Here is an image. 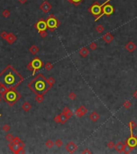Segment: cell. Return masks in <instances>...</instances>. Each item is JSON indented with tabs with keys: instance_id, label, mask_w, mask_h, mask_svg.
Here are the masks:
<instances>
[{
	"instance_id": "obj_1",
	"label": "cell",
	"mask_w": 137,
	"mask_h": 154,
	"mask_svg": "<svg viewBox=\"0 0 137 154\" xmlns=\"http://www.w3.org/2000/svg\"><path fill=\"white\" fill-rule=\"evenodd\" d=\"M23 81V77L19 74L12 65H8L0 73V84L7 88H15Z\"/></svg>"
},
{
	"instance_id": "obj_2",
	"label": "cell",
	"mask_w": 137,
	"mask_h": 154,
	"mask_svg": "<svg viewBox=\"0 0 137 154\" xmlns=\"http://www.w3.org/2000/svg\"><path fill=\"white\" fill-rule=\"evenodd\" d=\"M28 88L35 94H43L45 95L50 89L47 84V78L43 74H38L35 78L28 84Z\"/></svg>"
},
{
	"instance_id": "obj_3",
	"label": "cell",
	"mask_w": 137,
	"mask_h": 154,
	"mask_svg": "<svg viewBox=\"0 0 137 154\" xmlns=\"http://www.w3.org/2000/svg\"><path fill=\"white\" fill-rule=\"evenodd\" d=\"M1 96L9 106H14L22 97L21 94L16 91L15 88H10L4 94L1 95Z\"/></svg>"
},
{
	"instance_id": "obj_4",
	"label": "cell",
	"mask_w": 137,
	"mask_h": 154,
	"mask_svg": "<svg viewBox=\"0 0 137 154\" xmlns=\"http://www.w3.org/2000/svg\"><path fill=\"white\" fill-rule=\"evenodd\" d=\"M111 0H107V1H105V3H102V4H99L98 2L95 1V3H93L92 5L90 7H88V11H89L90 13H91V15L95 17V18H98V17L101 14H102V11H103V7H104V6L106 4V3H109Z\"/></svg>"
},
{
	"instance_id": "obj_5",
	"label": "cell",
	"mask_w": 137,
	"mask_h": 154,
	"mask_svg": "<svg viewBox=\"0 0 137 154\" xmlns=\"http://www.w3.org/2000/svg\"><path fill=\"white\" fill-rule=\"evenodd\" d=\"M43 66H44V64H43V61L41 60L39 57H35L30 62L29 64H28L27 67L30 71H32L33 75H35L37 71L40 70Z\"/></svg>"
},
{
	"instance_id": "obj_6",
	"label": "cell",
	"mask_w": 137,
	"mask_h": 154,
	"mask_svg": "<svg viewBox=\"0 0 137 154\" xmlns=\"http://www.w3.org/2000/svg\"><path fill=\"white\" fill-rule=\"evenodd\" d=\"M46 22L47 25V29L51 32L60 26V21L54 15H50L48 16V18L46 19Z\"/></svg>"
},
{
	"instance_id": "obj_7",
	"label": "cell",
	"mask_w": 137,
	"mask_h": 154,
	"mask_svg": "<svg viewBox=\"0 0 137 154\" xmlns=\"http://www.w3.org/2000/svg\"><path fill=\"white\" fill-rule=\"evenodd\" d=\"M114 12H115V8H114L113 6L109 4V3H106V4L104 6V7H103L102 14H101L98 17V18H95V21H98L99 18H100L102 16H104V15H106V16H110V15H112L113 14Z\"/></svg>"
},
{
	"instance_id": "obj_8",
	"label": "cell",
	"mask_w": 137,
	"mask_h": 154,
	"mask_svg": "<svg viewBox=\"0 0 137 154\" xmlns=\"http://www.w3.org/2000/svg\"><path fill=\"white\" fill-rule=\"evenodd\" d=\"M8 147L11 151H12L13 153L15 154L25 153V151H24V147H22L19 144L14 143L13 141H10V143L8 144Z\"/></svg>"
},
{
	"instance_id": "obj_9",
	"label": "cell",
	"mask_w": 137,
	"mask_h": 154,
	"mask_svg": "<svg viewBox=\"0 0 137 154\" xmlns=\"http://www.w3.org/2000/svg\"><path fill=\"white\" fill-rule=\"evenodd\" d=\"M35 29L38 31V32H41V31H46L47 29V22L46 20L43 19V18H40L36 23L35 24Z\"/></svg>"
},
{
	"instance_id": "obj_10",
	"label": "cell",
	"mask_w": 137,
	"mask_h": 154,
	"mask_svg": "<svg viewBox=\"0 0 137 154\" xmlns=\"http://www.w3.org/2000/svg\"><path fill=\"white\" fill-rule=\"evenodd\" d=\"M128 146H130L131 148H132L133 149L136 147H137V137L136 136H134V135H131V136L129 138L127 139L126 143Z\"/></svg>"
},
{
	"instance_id": "obj_11",
	"label": "cell",
	"mask_w": 137,
	"mask_h": 154,
	"mask_svg": "<svg viewBox=\"0 0 137 154\" xmlns=\"http://www.w3.org/2000/svg\"><path fill=\"white\" fill-rule=\"evenodd\" d=\"M65 149H66V150L69 153H76L77 151V149H78V146L76 145L75 142L69 141L68 143L67 144Z\"/></svg>"
},
{
	"instance_id": "obj_12",
	"label": "cell",
	"mask_w": 137,
	"mask_h": 154,
	"mask_svg": "<svg viewBox=\"0 0 137 154\" xmlns=\"http://www.w3.org/2000/svg\"><path fill=\"white\" fill-rule=\"evenodd\" d=\"M39 8L40 10L44 13H48L49 11L52 9L51 4H50L48 1H44L42 3V4L39 6Z\"/></svg>"
},
{
	"instance_id": "obj_13",
	"label": "cell",
	"mask_w": 137,
	"mask_h": 154,
	"mask_svg": "<svg viewBox=\"0 0 137 154\" xmlns=\"http://www.w3.org/2000/svg\"><path fill=\"white\" fill-rule=\"evenodd\" d=\"M125 48H126V50L127 51L132 53V52L135 51V50L136 49V45L132 41H129L126 44V46H125Z\"/></svg>"
},
{
	"instance_id": "obj_14",
	"label": "cell",
	"mask_w": 137,
	"mask_h": 154,
	"mask_svg": "<svg viewBox=\"0 0 137 154\" xmlns=\"http://www.w3.org/2000/svg\"><path fill=\"white\" fill-rule=\"evenodd\" d=\"M114 149H115V151L118 152L119 153H123V149H124V144H123L122 141L117 142V143L115 144V147H114Z\"/></svg>"
},
{
	"instance_id": "obj_15",
	"label": "cell",
	"mask_w": 137,
	"mask_h": 154,
	"mask_svg": "<svg viewBox=\"0 0 137 154\" xmlns=\"http://www.w3.org/2000/svg\"><path fill=\"white\" fill-rule=\"evenodd\" d=\"M113 39H114V36L110 32L106 33L104 36H103V40H104L106 44H110V43H112V41H113Z\"/></svg>"
},
{
	"instance_id": "obj_16",
	"label": "cell",
	"mask_w": 137,
	"mask_h": 154,
	"mask_svg": "<svg viewBox=\"0 0 137 154\" xmlns=\"http://www.w3.org/2000/svg\"><path fill=\"white\" fill-rule=\"evenodd\" d=\"M17 37L14 35L13 33H8L7 38H6V41L9 44H13L16 41Z\"/></svg>"
},
{
	"instance_id": "obj_17",
	"label": "cell",
	"mask_w": 137,
	"mask_h": 154,
	"mask_svg": "<svg viewBox=\"0 0 137 154\" xmlns=\"http://www.w3.org/2000/svg\"><path fill=\"white\" fill-rule=\"evenodd\" d=\"M89 118H90V120H91V121H92V122H97L99 120V118H100V116H99L96 112H95V111H94V112H91V113H90Z\"/></svg>"
},
{
	"instance_id": "obj_18",
	"label": "cell",
	"mask_w": 137,
	"mask_h": 154,
	"mask_svg": "<svg viewBox=\"0 0 137 154\" xmlns=\"http://www.w3.org/2000/svg\"><path fill=\"white\" fill-rule=\"evenodd\" d=\"M79 54L82 57L85 58L90 54V51H89V50H88V48H87L86 47H83V48H82L79 51Z\"/></svg>"
},
{
	"instance_id": "obj_19",
	"label": "cell",
	"mask_w": 137,
	"mask_h": 154,
	"mask_svg": "<svg viewBox=\"0 0 137 154\" xmlns=\"http://www.w3.org/2000/svg\"><path fill=\"white\" fill-rule=\"evenodd\" d=\"M62 112H63V113H64L65 115H66L67 117L68 118V119H70L71 116H73V113H72V112H71V110L69 108H67V107H64V108H63V111H62Z\"/></svg>"
},
{
	"instance_id": "obj_20",
	"label": "cell",
	"mask_w": 137,
	"mask_h": 154,
	"mask_svg": "<svg viewBox=\"0 0 137 154\" xmlns=\"http://www.w3.org/2000/svg\"><path fill=\"white\" fill-rule=\"evenodd\" d=\"M31 104H30L29 102H24L23 104H22V109L24 111V112H29L31 108Z\"/></svg>"
},
{
	"instance_id": "obj_21",
	"label": "cell",
	"mask_w": 137,
	"mask_h": 154,
	"mask_svg": "<svg viewBox=\"0 0 137 154\" xmlns=\"http://www.w3.org/2000/svg\"><path fill=\"white\" fill-rule=\"evenodd\" d=\"M39 48L37 46H35V45H32V46H31V48H29V51L31 52L32 55H36V54L39 52Z\"/></svg>"
},
{
	"instance_id": "obj_22",
	"label": "cell",
	"mask_w": 137,
	"mask_h": 154,
	"mask_svg": "<svg viewBox=\"0 0 137 154\" xmlns=\"http://www.w3.org/2000/svg\"><path fill=\"white\" fill-rule=\"evenodd\" d=\"M128 126H129V129H130V132H131V135H133V131H134V129L136 128V123L133 121H129V123H128Z\"/></svg>"
},
{
	"instance_id": "obj_23",
	"label": "cell",
	"mask_w": 137,
	"mask_h": 154,
	"mask_svg": "<svg viewBox=\"0 0 137 154\" xmlns=\"http://www.w3.org/2000/svg\"><path fill=\"white\" fill-rule=\"evenodd\" d=\"M59 116H60V124H62V125H63V124H65L66 122L68 121V118L67 117L66 115H65L64 113H63V112H61L60 114H59Z\"/></svg>"
},
{
	"instance_id": "obj_24",
	"label": "cell",
	"mask_w": 137,
	"mask_h": 154,
	"mask_svg": "<svg viewBox=\"0 0 137 154\" xmlns=\"http://www.w3.org/2000/svg\"><path fill=\"white\" fill-rule=\"evenodd\" d=\"M44 99V95H43V94H37L36 96H35V101H36L37 103H42Z\"/></svg>"
},
{
	"instance_id": "obj_25",
	"label": "cell",
	"mask_w": 137,
	"mask_h": 154,
	"mask_svg": "<svg viewBox=\"0 0 137 154\" xmlns=\"http://www.w3.org/2000/svg\"><path fill=\"white\" fill-rule=\"evenodd\" d=\"M133 151V149L128 146L127 144H124V149H123V153H130L131 152Z\"/></svg>"
},
{
	"instance_id": "obj_26",
	"label": "cell",
	"mask_w": 137,
	"mask_h": 154,
	"mask_svg": "<svg viewBox=\"0 0 137 154\" xmlns=\"http://www.w3.org/2000/svg\"><path fill=\"white\" fill-rule=\"evenodd\" d=\"M47 84H49V86L50 88H52V86H53L55 83V80L53 77H49L48 79H47Z\"/></svg>"
},
{
	"instance_id": "obj_27",
	"label": "cell",
	"mask_w": 137,
	"mask_h": 154,
	"mask_svg": "<svg viewBox=\"0 0 137 154\" xmlns=\"http://www.w3.org/2000/svg\"><path fill=\"white\" fill-rule=\"evenodd\" d=\"M54 144H55V143H54L51 140H47L46 141V143H45V145H46L48 149H52L53 146H54Z\"/></svg>"
},
{
	"instance_id": "obj_28",
	"label": "cell",
	"mask_w": 137,
	"mask_h": 154,
	"mask_svg": "<svg viewBox=\"0 0 137 154\" xmlns=\"http://www.w3.org/2000/svg\"><path fill=\"white\" fill-rule=\"evenodd\" d=\"M75 114H76V116H77L78 118H81L83 117V116H84V114L82 112V111L80 110V108H77V109L76 110V112H75Z\"/></svg>"
},
{
	"instance_id": "obj_29",
	"label": "cell",
	"mask_w": 137,
	"mask_h": 154,
	"mask_svg": "<svg viewBox=\"0 0 137 154\" xmlns=\"http://www.w3.org/2000/svg\"><path fill=\"white\" fill-rule=\"evenodd\" d=\"M95 31H96L97 33L100 34V33H102L103 31H104V27H103V25H101V24H99V25H97L96 27H95Z\"/></svg>"
},
{
	"instance_id": "obj_30",
	"label": "cell",
	"mask_w": 137,
	"mask_h": 154,
	"mask_svg": "<svg viewBox=\"0 0 137 154\" xmlns=\"http://www.w3.org/2000/svg\"><path fill=\"white\" fill-rule=\"evenodd\" d=\"M123 108H126V109H129V108L132 107V103H131L130 100H126L123 102Z\"/></svg>"
},
{
	"instance_id": "obj_31",
	"label": "cell",
	"mask_w": 137,
	"mask_h": 154,
	"mask_svg": "<svg viewBox=\"0 0 137 154\" xmlns=\"http://www.w3.org/2000/svg\"><path fill=\"white\" fill-rule=\"evenodd\" d=\"M63 144V142L61 139H57V140L55 141V145L58 148H61Z\"/></svg>"
},
{
	"instance_id": "obj_32",
	"label": "cell",
	"mask_w": 137,
	"mask_h": 154,
	"mask_svg": "<svg viewBox=\"0 0 137 154\" xmlns=\"http://www.w3.org/2000/svg\"><path fill=\"white\" fill-rule=\"evenodd\" d=\"M67 1L70 3H71V4H73L75 6H78L80 3H82L83 0H67Z\"/></svg>"
},
{
	"instance_id": "obj_33",
	"label": "cell",
	"mask_w": 137,
	"mask_h": 154,
	"mask_svg": "<svg viewBox=\"0 0 137 154\" xmlns=\"http://www.w3.org/2000/svg\"><path fill=\"white\" fill-rule=\"evenodd\" d=\"M9 88H7L6 86H4V85H2V84H0V94L1 95H3V94H4L8 90Z\"/></svg>"
},
{
	"instance_id": "obj_34",
	"label": "cell",
	"mask_w": 137,
	"mask_h": 154,
	"mask_svg": "<svg viewBox=\"0 0 137 154\" xmlns=\"http://www.w3.org/2000/svg\"><path fill=\"white\" fill-rule=\"evenodd\" d=\"M97 48H98V45H97L96 43H95V42L91 43V44H90V45H89V48H90L91 50H92V51L96 50Z\"/></svg>"
},
{
	"instance_id": "obj_35",
	"label": "cell",
	"mask_w": 137,
	"mask_h": 154,
	"mask_svg": "<svg viewBox=\"0 0 137 154\" xmlns=\"http://www.w3.org/2000/svg\"><path fill=\"white\" fill-rule=\"evenodd\" d=\"M2 129H3V132H9V131L11 130V126L9 125H7V124H5V125L2 127Z\"/></svg>"
},
{
	"instance_id": "obj_36",
	"label": "cell",
	"mask_w": 137,
	"mask_h": 154,
	"mask_svg": "<svg viewBox=\"0 0 137 154\" xmlns=\"http://www.w3.org/2000/svg\"><path fill=\"white\" fill-rule=\"evenodd\" d=\"M6 140H7V141H12L13 140V139H14V136H13L12 134H11V133H8V134H7L6 135Z\"/></svg>"
},
{
	"instance_id": "obj_37",
	"label": "cell",
	"mask_w": 137,
	"mask_h": 154,
	"mask_svg": "<svg viewBox=\"0 0 137 154\" xmlns=\"http://www.w3.org/2000/svg\"><path fill=\"white\" fill-rule=\"evenodd\" d=\"M44 67H45V68H46L47 71H50L52 68H53V65H52V63H49V62H48V63H47L46 64L44 65Z\"/></svg>"
},
{
	"instance_id": "obj_38",
	"label": "cell",
	"mask_w": 137,
	"mask_h": 154,
	"mask_svg": "<svg viewBox=\"0 0 137 154\" xmlns=\"http://www.w3.org/2000/svg\"><path fill=\"white\" fill-rule=\"evenodd\" d=\"M2 14H3V16L4 17V18H8V17L11 15V12L8 10H7V9L3 11Z\"/></svg>"
},
{
	"instance_id": "obj_39",
	"label": "cell",
	"mask_w": 137,
	"mask_h": 154,
	"mask_svg": "<svg viewBox=\"0 0 137 154\" xmlns=\"http://www.w3.org/2000/svg\"><path fill=\"white\" fill-rule=\"evenodd\" d=\"M115 143H114L113 141H109L108 144H107V147L109 149H114V147H115Z\"/></svg>"
},
{
	"instance_id": "obj_40",
	"label": "cell",
	"mask_w": 137,
	"mask_h": 154,
	"mask_svg": "<svg viewBox=\"0 0 137 154\" xmlns=\"http://www.w3.org/2000/svg\"><path fill=\"white\" fill-rule=\"evenodd\" d=\"M68 97H69V99H71V100H74V99H76V94L75 92H70L68 95Z\"/></svg>"
},
{
	"instance_id": "obj_41",
	"label": "cell",
	"mask_w": 137,
	"mask_h": 154,
	"mask_svg": "<svg viewBox=\"0 0 137 154\" xmlns=\"http://www.w3.org/2000/svg\"><path fill=\"white\" fill-rule=\"evenodd\" d=\"M79 108H80V110L82 111L84 115H86V113L87 112V108H86L85 106H83V105H81V106L79 107Z\"/></svg>"
},
{
	"instance_id": "obj_42",
	"label": "cell",
	"mask_w": 137,
	"mask_h": 154,
	"mask_svg": "<svg viewBox=\"0 0 137 154\" xmlns=\"http://www.w3.org/2000/svg\"><path fill=\"white\" fill-rule=\"evenodd\" d=\"M39 35H40V36L42 37V38H46L47 36V32L46 31H41V32H39Z\"/></svg>"
},
{
	"instance_id": "obj_43",
	"label": "cell",
	"mask_w": 137,
	"mask_h": 154,
	"mask_svg": "<svg viewBox=\"0 0 137 154\" xmlns=\"http://www.w3.org/2000/svg\"><path fill=\"white\" fill-rule=\"evenodd\" d=\"M54 121H55V123H57V124H60L61 121H60V116H59V115L55 116V118H54Z\"/></svg>"
},
{
	"instance_id": "obj_44",
	"label": "cell",
	"mask_w": 137,
	"mask_h": 154,
	"mask_svg": "<svg viewBox=\"0 0 137 154\" xmlns=\"http://www.w3.org/2000/svg\"><path fill=\"white\" fill-rule=\"evenodd\" d=\"M7 35H8V33L7 32V31H3L1 34H0V36L2 37L3 39H6V38H7Z\"/></svg>"
},
{
	"instance_id": "obj_45",
	"label": "cell",
	"mask_w": 137,
	"mask_h": 154,
	"mask_svg": "<svg viewBox=\"0 0 137 154\" xmlns=\"http://www.w3.org/2000/svg\"><path fill=\"white\" fill-rule=\"evenodd\" d=\"M82 153H83V154H85V153H86V154H87H87H91V152L90 151V150L88 149H85L83 150V151L82 152Z\"/></svg>"
},
{
	"instance_id": "obj_46",
	"label": "cell",
	"mask_w": 137,
	"mask_h": 154,
	"mask_svg": "<svg viewBox=\"0 0 137 154\" xmlns=\"http://www.w3.org/2000/svg\"><path fill=\"white\" fill-rule=\"evenodd\" d=\"M27 0H18V2H19L21 4H24V3H27Z\"/></svg>"
},
{
	"instance_id": "obj_47",
	"label": "cell",
	"mask_w": 137,
	"mask_h": 154,
	"mask_svg": "<svg viewBox=\"0 0 137 154\" xmlns=\"http://www.w3.org/2000/svg\"><path fill=\"white\" fill-rule=\"evenodd\" d=\"M133 95H134V97H135V98H136V99H137V90H136V91L134 92V94H133Z\"/></svg>"
},
{
	"instance_id": "obj_48",
	"label": "cell",
	"mask_w": 137,
	"mask_h": 154,
	"mask_svg": "<svg viewBox=\"0 0 137 154\" xmlns=\"http://www.w3.org/2000/svg\"><path fill=\"white\" fill-rule=\"evenodd\" d=\"M2 99H3V98H2V96L0 95V103H1V101H2Z\"/></svg>"
},
{
	"instance_id": "obj_49",
	"label": "cell",
	"mask_w": 137,
	"mask_h": 154,
	"mask_svg": "<svg viewBox=\"0 0 137 154\" xmlns=\"http://www.w3.org/2000/svg\"><path fill=\"white\" fill-rule=\"evenodd\" d=\"M1 116H2V114H0V117H1Z\"/></svg>"
},
{
	"instance_id": "obj_50",
	"label": "cell",
	"mask_w": 137,
	"mask_h": 154,
	"mask_svg": "<svg viewBox=\"0 0 137 154\" xmlns=\"http://www.w3.org/2000/svg\"><path fill=\"white\" fill-rule=\"evenodd\" d=\"M136 137H137V135H136Z\"/></svg>"
}]
</instances>
